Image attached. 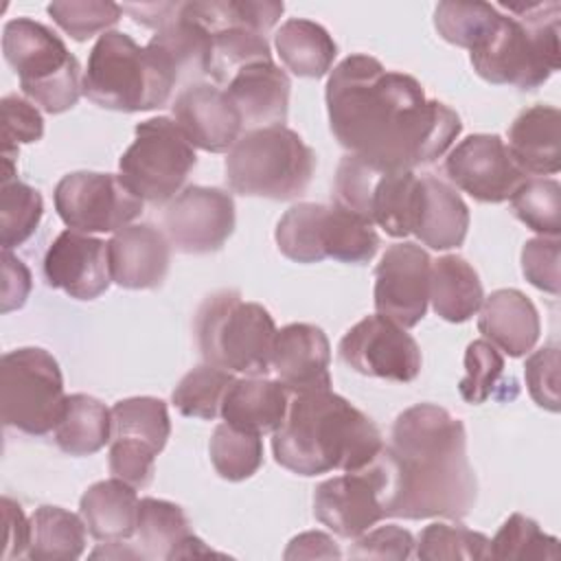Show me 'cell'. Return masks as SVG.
Segmentation results:
<instances>
[{
	"label": "cell",
	"instance_id": "6da1fadb",
	"mask_svg": "<svg viewBox=\"0 0 561 561\" xmlns=\"http://www.w3.org/2000/svg\"><path fill=\"white\" fill-rule=\"evenodd\" d=\"M329 127L346 153L383 171H414L438 160L460 136V116L430 99L405 72L370 55H348L327 79Z\"/></svg>",
	"mask_w": 561,
	"mask_h": 561
},
{
	"label": "cell",
	"instance_id": "7a4b0ae2",
	"mask_svg": "<svg viewBox=\"0 0 561 561\" xmlns=\"http://www.w3.org/2000/svg\"><path fill=\"white\" fill-rule=\"evenodd\" d=\"M379 460L388 480V517L462 519L478 500L460 419L436 403L405 408Z\"/></svg>",
	"mask_w": 561,
	"mask_h": 561
},
{
	"label": "cell",
	"instance_id": "3957f363",
	"mask_svg": "<svg viewBox=\"0 0 561 561\" xmlns=\"http://www.w3.org/2000/svg\"><path fill=\"white\" fill-rule=\"evenodd\" d=\"M381 449L373 419L331 388L291 394L287 416L272 436L274 460L305 478L364 469Z\"/></svg>",
	"mask_w": 561,
	"mask_h": 561
},
{
	"label": "cell",
	"instance_id": "277c9868",
	"mask_svg": "<svg viewBox=\"0 0 561 561\" xmlns=\"http://www.w3.org/2000/svg\"><path fill=\"white\" fill-rule=\"evenodd\" d=\"M495 9L491 26L469 48L473 70L495 85L537 90L561 66V4L500 2Z\"/></svg>",
	"mask_w": 561,
	"mask_h": 561
},
{
	"label": "cell",
	"instance_id": "5b68a950",
	"mask_svg": "<svg viewBox=\"0 0 561 561\" xmlns=\"http://www.w3.org/2000/svg\"><path fill=\"white\" fill-rule=\"evenodd\" d=\"M178 85L162 59L131 35L107 31L94 42L83 70V96L116 112H147L171 101Z\"/></svg>",
	"mask_w": 561,
	"mask_h": 561
},
{
	"label": "cell",
	"instance_id": "8992f818",
	"mask_svg": "<svg viewBox=\"0 0 561 561\" xmlns=\"http://www.w3.org/2000/svg\"><path fill=\"white\" fill-rule=\"evenodd\" d=\"M276 322L270 311L243 300L237 289H219L204 298L195 313V337L206 364L245 377L272 370Z\"/></svg>",
	"mask_w": 561,
	"mask_h": 561
},
{
	"label": "cell",
	"instance_id": "52a82bcc",
	"mask_svg": "<svg viewBox=\"0 0 561 561\" xmlns=\"http://www.w3.org/2000/svg\"><path fill=\"white\" fill-rule=\"evenodd\" d=\"M316 151L287 125L250 129L226 156L228 186L248 197H300L316 171Z\"/></svg>",
	"mask_w": 561,
	"mask_h": 561
},
{
	"label": "cell",
	"instance_id": "ba28073f",
	"mask_svg": "<svg viewBox=\"0 0 561 561\" xmlns=\"http://www.w3.org/2000/svg\"><path fill=\"white\" fill-rule=\"evenodd\" d=\"M2 53L31 103L48 114L77 105L83 94V72L53 28L31 18L9 20L2 28Z\"/></svg>",
	"mask_w": 561,
	"mask_h": 561
},
{
	"label": "cell",
	"instance_id": "9c48e42d",
	"mask_svg": "<svg viewBox=\"0 0 561 561\" xmlns=\"http://www.w3.org/2000/svg\"><path fill=\"white\" fill-rule=\"evenodd\" d=\"M276 248L294 263H340L364 265L379 250L375 226L337 204L300 202L285 210L276 224Z\"/></svg>",
	"mask_w": 561,
	"mask_h": 561
},
{
	"label": "cell",
	"instance_id": "30bf717a",
	"mask_svg": "<svg viewBox=\"0 0 561 561\" xmlns=\"http://www.w3.org/2000/svg\"><path fill=\"white\" fill-rule=\"evenodd\" d=\"M66 397L61 368L46 348L22 346L2 355L0 410L7 427L28 436L53 432Z\"/></svg>",
	"mask_w": 561,
	"mask_h": 561
},
{
	"label": "cell",
	"instance_id": "8fae6325",
	"mask_svg": "<svg viewBox=\"0 0 561 561\" xmlns=\"http://www.w3.org/2000/svg\"><path fill=\"white\" fill-rule=\"evenodd\" d=\"M134 134L118 160V175L142 202L169 204L197 164L195 147L169 116L147 118Z\"/></svg>",
	"mask_w": 561,
	"mask_h": 561
},
{
	"label": "cell",
	"instance_id": "7c38bea8",
	"mask_svg": "<svg viewBox=\"0 0 561 561\" xmlns=\"http://www.w3.org/2000/svg\"><path fill=\"white\" fill-rule=\"evenodd\" d=\"M421 175L383 171L346 153L335 171L333 204L357 213L390 237H408L414 228Z\"/></svg>",
	"mask_w": 561,
	"mask_h": 561
},
{
	"label": "cell",
	"instance_id": "4fadbf2b",
	"mask_svg": "<svg viewBox=\"0 0 561 561\" xmlns=\"http://www.w3.org/2000/svg\"><path fill=\"white\" fill-rule=\"evenodd\" d=\"M59 219L77 232H118L140 217L145 202L116 173L72 171L53 193Z\"/></svg>",
	"mask_w": 561,
	"mask_h": 561
},
{
	"label": "cell",
	"instance_id": "5bb4252c",
	"mask_svg": "<svg viewBox=\"0 0 561 561\" xmlns=\"http://www.w3.org/2000/svg\"><path fill=\"white\" fill-rule=\"evenodd\" d=\"M388 480L379 456L364 469L344 471L313 491L316 519L342 539H355L388 517Z\"/></svg>",
	"mask_w": 561,
	"mask_h": 561
},
{
	"label": "cell",
	"instance_id": "9a60e30c",
	"mask_svg": "<svg viewBox=\"0 0 561 561\" xmlns=\"http://www.w3.org/2000/svg\"><path fill=\"white\" fill-rule=\"evenodd\" d=\"M337 353L355 373L399 383L416 379L423 364L416 340L379 313L353 324L340 340Z\"/></svg>",
	"mask_w": 561,
	"mask_h": 561
},
{
	"label": "cell",
	"instance_id": "2e32d148",
	"mask_svg": "<svg viewBox=\"0 0 561 561\" xmlns=\"http://www.w3.org/2000/svg\"><path fill=\"white\" fill-rule=\"evenodd\" d=\"M234 224V199L217 186H186L162 213V228L171 248L184 254L221 250Z\"/></svg>",
	"mask_w": 561,
	"mask_h": 561
},
{
	"label": "cell",
	"instance_id": "e0dca14e",
	"mask_svg": "<svg viewBox=\"0 0 561 561\" xmlns=\"http://www.w3.org/2000/svg\"><path fill=\"white\" fill-rule=\"evenodd\" d=\"M447 178L484 204H502L530 178L497 134H471L445 158Z\"/></svg>",
	"mask_w": 561,
	"mask_h": 561
},
{
	"label": "cell",
	"instance_id": "ac0fdd59",
	"mask_svg": "<svg viewBox=\"0 0 561 561\" xmlns=\"http://www.w3.org/2000/svg\"><path fill=\"white\" fill-rule=\"evenodd\" d=\"M432 259L414 241L386 248L375 267V309L403 329L416 327L430 302Z\"/></svg>",
	"mask_w": 561,
	"mask_h": 561
},
{
	"label": "cell",
	"instance_id": "d6986e66",
	"mask_svg": "<svg viewBox=\"0 0 561 561\" xmlns=\"http://www.w3.org/2000/svg\"><path fill=\"white\" fill-rule=\"evenodd\" d=\"M44 278L48 287L61 289L70 298H99L112 283L107 243L70 228L59 232L44 254Z\"/></svg>",
	"mask_w": 561,
	"mask_h": 561
},
{
	"label": "cell",
	"instance_id": "ffe728a7",
	"mask_svg": "<svg viewBox=\"0 0 561 561\" xmlns=\"http://www.w3.org/2000/svg\"><path fill=\"white\" fill-rule=\"evenodd\" d=\"M173 121L193 147L208 153H224L243 134L241 116L224 88L195 81L184 85L173 99Z\"/></svg>",
	"mask_w": 561,
	"mask_h": 561
},
{
	"label": "cell",
	"instance_id": "44dd1931",
	"mask_svg": "<svg viewBox=\"0 0 561 561\" xmlns=\"http://www.w3.org/2000/svg\"><path fill=\"white\" fill-rule=\"evenodd\" d=\"M331 344L324 331L309 322H291L276 331L270 366L291 392L331 388Z\"/></svg>",
	"mask_w": 561,
	"mask_h": 561
},
{
	"label": "cell",
	"instance_id": "7402d4cb",
	"mask_svg": "<svg viewBox=\"0 0 561 561\" xmlns=\"http://www.w3.org/2000/svg\"><path fill=\"white\" fill-rule=\"evenodd\" d=\"M110 276L125 289H156L171 265V243L151 224H129L107 241Z\"/></svg>",
	"mask_w": 561,
	"mask_h": 561
},
{
	"label": "cell",
	"instance_id": "603a6c76",
	"mask_svg": "<svg viewBox=\"0 0 561 561\" xmlns=\"http://www.w3.org/2000/svg\"><path fill=\"white\" fill-rule=\"evenodd\" d=\"M224 92L241 116L243 131L285 125L291 81L274 59L256 61L230 77Z\"/></svg>",
	"mask_w": 561,
	"mask_h": 561
},
{
	"label": "cell",
	"instance_id": "cb8c5ba5",
	"mask_svg": "<svg viewBox=\"0 0 561 561\" xmlns=\"http://www.w3.org/2000/svg\"><path fill=\"white\" fill-rule=\"evenodd\" d=\"M136 548L142 559H186L215 554L193 535L180 504L158 497H140L136 513Z\"/></svg>",
	"mask_w": 561,
	"mask_h": 561
},
{
	"label": "cell",
	"instance_id": "d4e9b609",
	"mask_svg": "<svg viewBox=\"0 0 561 561\" xmlns=\"http://www.w3.org/2000/svg\"><path fill=\"white\" fill-rule=\"evenodd\" d=\"M478 311V331L508 357H522L535 348L541 320L524 291L513 287L495 289L482 300Z\"/></svg>",
	"mask_w": 561,
	"mask_h": 561
},
{
	"label": "cell",
	"instance_id": "484cf974",
	"mask_svg": "<svg viewBox=\"0 0 561 561\" xmlns=\"http://www.w3.org/2000/svg\"><path fill=\"white\" fill-rule=\"evenodd\" d=\"M291 392L278 381L261 377H241L228 386L221 401L224 423L252 434H274L289 408Z\"/></svg>",
	"mask_w": 561,
	"mask_h": 561
},
{
	"label": "cell",
	"instance_id": "4316f807",
	"mask_svg": "<svg viewBox=\"0 0 561 561\" xmlns=\"http://www.w3.org/2000/svg\"><path fill=\"white\" fill-rule=\"evenodd\" d=\"M561 114L554 105H533L508 127V151L519 169L535 175H554L561 169Z\"/></svg>",
	"mask_w": 561,
	"mask_h": 561
},
{
	"label": "cell",
	"instance_id": "83f0119b",
	"mask_svg": "<svg viewBox=\"0 0 561 561\" xmlns=\"http://www.w3.org/2000/svg\"><path fill=\"white\" fill-rule=\"evenodd\" d=\"M469 208L460 193L434 175H421L412 234L432 250L462 245L469 230Z\"/></svg>",
	"mask_w": 561,
	"mask_h": 561
},
{
	"label": "cell",
	"instance_id": "f1b7e54d",
	"mask_svg": "<svg viewBox=\"0 0 561 561\" xmlns=\"http://www.w3.org/2000/svg\"><path fill=\"white\" fill-rule=\"evenodd\" d=\"M182 4L178 13L151 35L147 48L162 59L178 83L188 85L208 77L213 37L206 26L184 13Z\"/></svg>",
	"mask_w": 561,
	"mask_h": 561
},
{
	"label": "cell",
	"instance_id": "f546056e",
	"mask_svg": "<svg viewBox=\"0 0 561 561\" xmlns=\"http://www.w3.org/2000/svg\"><path fill=\"white\" fill-rule=\"evenodd\" d=\"M138 495L121 478L99 480L79 500V515L99 541H127L136 533Z\"/></svg>",
	"mask_w": 561,
	"mask_h": 561
},
{
	"label": "cell",
	"instance_id": "4dcf8cb0",
	"mask_svg": "<svg viewBox=\"0 0 561 561\" xmlns=\"http://www.w3.org/2000/svg\"><path fill=\"white\" fill-rule=\"evenodd\" d=\"M482 300V280L467 259L445 254L432 261L430 302L436 316L447 322H467L478 313Z\"/></svg>",
	"mask_w": 561,
	"mask_h": 561
},
{
	"label": "cell",
	"instance_id": "1f68e13d",
	"mask_svg": "<svg viewBox=\"0 0 561 561\" xmlns=\"http://www.w3.org/2000/svg\"><path fill=\"white\" fill-rule=\"evenodd\" d=\"M276 53L283 66L307 79H320L331 72L337 55V44L324 26L305 18H291L280 24L274 35Z\"/></svg>",
	"mask_w": 561,
	"mask_h": 561
},
{
	"label": "cell",
	"instance_id": "d6a6232c",
	"mask_svg": "<svg viewBox=\"0 0 561 561\" xmlns=\"http://www.w3.org/2000/svg\"><path fill=\"white\" fill-rule=\"evenodd\" d=\"M53 438L68 456H92L112 440V410L90 394H68Z\"/></svg>",
	"mask_w": 561,
	"mask_h": 561
},
{
	"label": "cell",
	"instance_id": "836d02e7",
	"mask_svg": "<svg viewBox=\"0 0 561 561\" xmlns=\"http://www.w3.org/2000/svg\"><path fill=\"white\" fill-rule=\"evenodd\" d=\"M31 537L26 557L31 561H72L85 550L88 526L81 515L61 506H39L28 519Z\"/></svg>",
	"mask_w": 561,
	"mask_h": 561
},
{
	"label": "cell",
	"instance_id": "e575fe53",
	"mask_svg": "<svg viewBox=\"0 0 561 561\" xmlns=\"http://www.w3.org/2000/svg\"><path fill=\"white\" fill-rule=\"evenodd\" d=\"M171 436L167 403L158 397H129L112 405V438L140 443L160 454Z\"/></svg>",
	"mask_w": 561,
	"mask_h": 561
},
{
	"label": "cell",
	"instance_id": "d590c367",
	"mask_svg": "<svg viewBox=\"0 0 561 561\" xmlns=\"http://www.w3.org/2000/svg\"><path fill=\"white\" fill-rule=\"evenodd\" d=\"M234 381L230 370L213 364H202L188 370L175 386L171 401L182 416L213 421L221 412V401L228 386Z\"/></svg>",
	"mask_w": 561,
	"mask_h": 561
},
{
	"label": "cell",
	"instance_id": "8d00e7d4",
	"mask_svg": "<svg viewBox=\"0 0 561 561\" xmlns=\"http://www.w3.org/2000/svg\"><path fill=\"white\" fill-rule=\"evenodd\" d=\"M208 454L219 478L228 482H241L261 469L263 440L259 434L241 432L228 423H219L208 443Z\"/></svg>",
	"mask_w": 561,
	"mask_h": 561
},
{
	"label": "cell",
	"instance_id": "74e56055",
	"mask_svg": "<svg viewBox=\"0 0 561 561\" xmlns=\"http://www.w3.org/2000/svg\"><path fill=\"white\" fill-rule=\"evenodd\" d=\"M515 217L539 237L561 232V184L552 178H528L508 199Z\"/></svg>",
	"mask_w": 561,
	"mask_h": 561
},
{
	"label": "cell",
	"instance_id": "f35d334b",
	"mask_svg": "<svg viewBox=\"0 0 561 561\" xmlns=\"http://www.w3.org/2000/svg\"><path fill=\"white\" fill-rule=\"evenodd\" d=\"M44 215V199L37 188L11 180L0 191V243L2 250L22 245L37 230Z\"/></svg>",
	"mask_w": 561,
	"mask_h": 561
},
{
	"label": "cell",
	"instance_id": "ab89813d",
	"mask_svg": "<svg viewBox=\"0 0 561 561\" xmlns=\"http://www.w3.org/2000/svg\"><path fill=\"white\" fill-rule=\"evenodd\" d=\"M559 539L522 513H513L489 541V559H557Z\"/></svg>",
	"mask_w": 561,
	"mask_h": 561
},
{
	"label": "cell",
	"instance_id": "60d3db41",
	"mask_svg": "<svg viewBox=\"0 0 561 561\" xmlns=\"http://www.w3.org/2000/svg\"><path fill=\"white\" fill-rule=\"evenodd\" d=\"M489 537L460 524L432 522L416 541V557L423 561H476L489 559Z\"/></svg>",
	"mask_w": 561,
	"mask_h": 561
},
{
	"label": "cell",
	"instance_id": "b9f144b4",
	"mask_svg": "<svg viewBox=\"0 0 561 561\" xmlns=\"http://www.w3.org/2000/svg\"><path fill=\"white\" fill-rule=\"evenodd\" d=\"M46 11L53 22L77 42L107 33L123 15V7L110 0H59L50 2Z\"/></svg>",
	"mask_w": 561,
	"mask_h": 561
},
{
	"label": "cell",
	"instance_id": "7bdbcfd3",
	"mask_svg": "<svg viewBox=\"0 0 561 561\" xmlns=\"http://www.w3.org/2000/svg\"><path fill=\"white\" fill-rule=\"evenodd\" d=\"M495 15L497 9L489 2H440L434 11V26L445 42L469 50Z\"/></svg>",
	"mask_w": 561,
	"mask_h": 561
},
{
	"label": "cell",
	"instance_id": "ee69618b",
	"mask_svg": "<svg viewBox=\"0 0 561 561\" xmlns=\"http://www.w3.org/2000/svg\"><path fill=\"white\" fill-rule=\"evenodd\" d=\"M504 373V357L489 340H473L465 351V377L458 383L467 403H484Z\"/></svg>",
	"mask_w": 561,
	"mask_h": 561
},
{
	"label": "cell",
	"instance_id": "f6af8a7d",
	"mask_svg": "<svg viewBox=\"0 0 561 561\" xmlns=\"http://www.w3.org/2000/svg\"><path fill=\"white\" fill-rule=\"evenodd\" d=\"M2 107V153H18V145L37 142L44 136V118L35 103L7 94L0 101Z\"/></svg>",
	"mask_w": 561,
	"mask_h": 561
},
{
	"label": "cell",
	"instance_id": "bcb514c9",
	"mask_svg": "<svg viewBox=\"0 0 561 561\" xmlns=\"http://www.w3.org/2000/svg\"><path fill=\"white\" fill-rule=\"evenodd\" d=\"M524 379L533 401L548 410L559 412V346L550 344L533 351L524 364Z\"/></svg>",
	"mask_w": 561,
	"mask_h": 561
},
{
	"label": "cell",
	"instance_id": "7dc6e473",
	"mask_svg": "<svg viewBox=\"0 0 561 561\" xmlns=\"http://www.w3.org/2000/svg\"><path fill=\"white\" fill-rule=\"evenodd\" d=\"M559 237H535L522 248V272L530 285L552 296L559 294Z\"/></svg>",
	"mask_w": 561,
	"mask_h": 561
},
{
	"label": "cell",
	"instance_id": "c3c4849f",
	"mask_svg": "<svg viewBox=\"0 0 561 561\" xmlns=\"http://www.w3.org/2000/svg\"><path fill=\"white\" fill-rule=\"evenodd\" d=\"M414 537L410 530L386 524L377 528H368L364 535L355 537V543L348 550L353 559H410L414 552Z\"/></svg>",
	"mask_w": 561,
	"mask_h": 561
},
{
	"label": "cell",
	"instance_id": "681fc988",
	"mask_svg": "<svg viewBox=\"0 0 561 561\" xmlns=\"http://www.w3.org/2000/svg\"><path fill=\"white\" fill-rule=\"evenodd\" d=\"M156 451L131 440H110V473L114 478H121L123 482L131 484L134 489H145L153 480V465H156Z\"/></svg>",
	"mask_w": 561,
	"mask_h": 561
},
{
	"label": "cell",
	"instance_id": "f907efd6",
	"mask_svg": "<svg viewBox=\"0 0 561 561\" xmlns=\"http://www.w3.org/2000/svg\"><path fill=\"white\" fill-rule=\"evenodd\" d=\"M31 272L11 250H2V313L24 307L31 294Z\"/></svg>",
	"mask_w": 561,
	"mask_h": 561
},
{
	"label": "cell",
	"instance_id": "816d5d0a",
	"mask_svg": "<svg viewBox=\"0 0 561 561\" xmlns=\"http://www.w3.org/2000/svg\"><path fill=\"white\" fill-rule=\"evenodd\" d=\"M2 513H4V524H7L2 559L11 561V559H18V557L26 554L31 526H28V519L24 517L22 506L15 500L7 497V495L2 497Z\"/></svg>",
	"mask_w": 561,
	"mask_h": 561
},
{
	"label": "cell",
	"instance_id": "f5cc1de1",
	"mask_svg": "<svg viewBox=\"0 0 561 561\" xmlns=\"http://www.w3.org/2000/svg\"><path fill=\"white\" fill-rule=\"evenodd\" d=\"M283 557L287 561L289 559H340L342 550L337 548L333 537H329L327 533L309 530V533L296 535L289 541V546H287Z\"/></svg>",
	"mask_w": 561,
	"mask_h": 561
},
{
	"label": "cell",
	"instance_id": "db71d44e",
	"mask_svg": "<svg viewBox=\"0 0 561 561\" xmlns=\"http://www.w3.org/2000/svg\"><path fill=\"white\" fill-rule=\"evenodd\" d=\"M182 2H140V4H121L123 13H129L136 24L160 28L167 24L180 9Z\"/></svg>",
	"mask_w": 561,
	"mask_h": 561
},
{
	"label": "cell",
	"instance_id": "11a10c76",
	"mask_svg": "<svg viewBox=\"0 0 561 561\" xmlns=\"http://www.w3.org/2000/svg\"><path fill=\"white\" fill-rule=\"evenodd\" d=\"M90 557L92 559H142L134 543H123V541H105L94 552H90Z\"/></svg>",
	"mask_w": 561,
	"mask_h": 561
}]
</instances>
